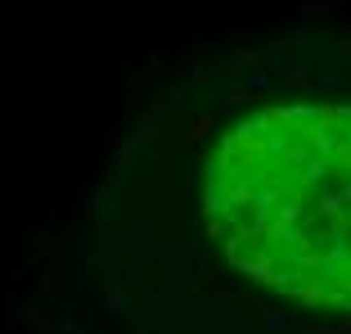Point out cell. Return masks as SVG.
Returning a JSON list of instances; mask_svg holds the SVG:
<instances>
[{
	"instance_id": "6da1fadb",
	"label": "cell",
	"mask_w": 351,
	"mask_h": 334,
	"mask_svg": "<svg viewBox=\"0 0 351 334\" xmlns=\"http://www.w3.org/2000/svg\"><path fill=\"white\" fill-rule=\"evenodd\" d=\"M226 262L302 307L351 312V104L243 118L203 177Z\"/></svg>"
}]
</instances>
